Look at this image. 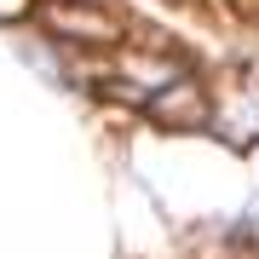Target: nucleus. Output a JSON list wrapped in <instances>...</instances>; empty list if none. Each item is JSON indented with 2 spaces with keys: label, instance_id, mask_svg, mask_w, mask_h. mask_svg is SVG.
Masks as SVG:
<instances>
[{
  "label": "nucleus",
  "instance_id": "obj_1",
  "mask_svg": "<svg viewBox=\"0 0 259 259\" xmlns=\"http://www.w3.org/2000/svg\"><path fill=\"white\" fill-rule=\"evenodd\" d=\"M40 23L64 40H81V47H115L121 40V18L104 12L98 0H40Z\"/></svg>",
  "mask_w": 259,
  "mask_h": 259
},
{
  "label": "nucleus",
  "instance_id": "obj_2",
  "mask_svg": "<svg viewBox=\"0 0 259 259\" xmlns=\"http://www.w3.org/2000/svg\"><path fill=\"white\" fill-rule=\"evenodd\" d=\"M29 12V0H0V18H23Z\"/></svg>",
  "mask_w": 259,
  "mask_h": 259
}]
</instances>
